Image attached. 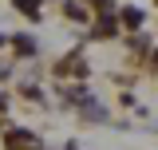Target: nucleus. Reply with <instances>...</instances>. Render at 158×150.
<instances>
[{"instance_id": "nucleus-1", "label": "nucleus", "mask_w": 158, "mask_h": 150, "mask_svg": "<svg viewBox=\"0 0 158 150\" xmlns=\"http://www.w3.org/2000/svg\"><path fill=\"white\" fill-rule=\"evenodd\" d=\"M4 150H44V138L28 127H12L4 134Z\"/></svg>"}, {"instance_id": "nucleus-2", "label": "nucleus", "mask_w": 158, "mask_h": 150, "mask_svg": "<svg viewBox=\"0 0 158 150\" xmlns=\"http://www.w3.org/2000/svg\"><path fill=\"white\" fill-rule=\"evenodd\" d=\"M118 24H123L127 32H138V28L146 24V12H142L138 4H127V8H118Z\"/></svg>"}, {"instance_id": "nucleus-6", "label": "nucleus", "mask_w": 158, "mask_h": 150, "mask_svg": "<svg viewBox=\"0 0 158 150\" xmlns=\"http://www.w3.org/2000/svg\"><path fill=\"white\" fill-rule=\"evenodd\" d=\"M0 111H8V95L4 91H0Z\"/></svg>"}, {"instance_id": "nucleus-3", "label": "nucleus", "mask_w": 158, "mask_h": 150, "mask_svg": "<svg viewBox=\"0 0 158 150\" xmlns=\"http://www.w3.org/2000/svg\"><path fill=\"white\" fill-rule=\"evenodd\" d=\"M8 44H12V56H16V59H32V56L40 52V48H36V36H28V32H20V36H12Z\"/></svg>"}, {"instance_id": "nucleus-8", "label": "nucleus", "mask_w": 158, "mask_h": 150, "mask_svg": "<svg viewBox=\"0 0 158 150\" xmlns=\"http://www.w3.org/2000/svg\"><path fill=\"white\" fill-rule=\"evenodd\" d=\"M4 44H8V40H4V36H0V48H4Z\"/></svg>"}, {"instance_id": "nucleus-7", "label": "nucleus", "mask_w": 158, "mask_h": 150, "mask_svg": "<svg viewBox=\"0 0 158 150\" xmlns=\"http://www.w3.org/2000/svg\"><path fill=\"white\" fill-rule=\"evenodd\" d=\"M63 150H79V142H67V146H63Z\"/></svg>"}, {"instance_id": "nucleus-4", "label": "nucleus", "mask_w": 158, "mask_h": 150, "mask_svg": "<svg viewBox=\"0 0 158 150\" xmlns=\"http://www.w3.org/2000/svg\"><path fill=\"white\" fill-rule=\"evenodd\" d=\"M63 16H67V20H79V24H87V16H91V12H87V4H83V0H63Z\"/></svg>"}, {"instance_id": "nucleus-5", "label": "nucleus", "mask_w": 158, "mask_h": 150, "mask_svg": "<svg viewBox=\"0 0 158 150\" xmlns=\"http://www.w3.org/2000/svg\"><path fill=\"white\" fill-rule=\"evenodd\" d=\"M12 4H16L20 16H28V20H40V16H44V12H40V8H44V0H12Z\"/></svg>"}]
</instances>
